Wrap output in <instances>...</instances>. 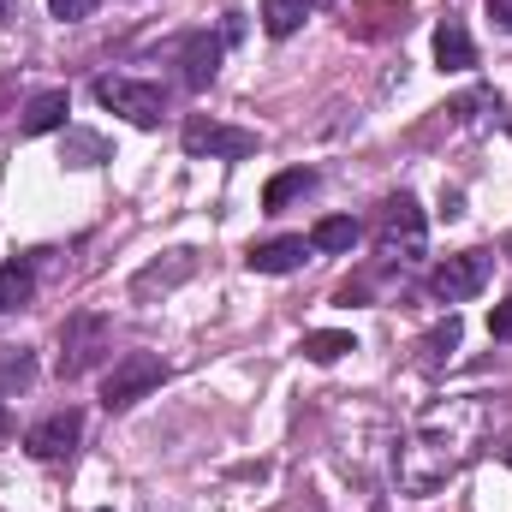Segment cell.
I'll return each instance as SVG.
<instances>
[{"mask_svg": "<svg viewBox=\"0 0 512 512\" xmlns=\"http://www.w3.org/2000/svg\"><path fill=\"white\" fill-rule=\"evenodd\" d=\"M477 435H483V405H477V399H447V405H435V411L417 423V435L399 447V483H405L411 495H435V489L471 459Z\"/></svg>", "mask_w": 512, "mask_h": 512, "instance_id": "obj_1", "label": "cell"}, {"mask_svg": "<svg viewBox=\"0 0 512 512\" xmlns=\"http://www.w3.org/2000/svg\"><path fill=\"white\" fill-rule=\"evenodd\" d=\"M459 334H465V328H459V316H447V322H441V328H435V334L423 340V364L435 370L441 358H453V346H459Z\"/></svg>", "mask_w": 512, "mask_h": 512, "instance_id": "obj_19", "label": "cell"}, {"mask_svg": "<svg viewBox=\"0 0 512 512\" xmlns=\"http://www.w3.org/2000/svg\"><path fill=\"white\" fill-rule=\"evenodd\" d=\"M310 191H316V173H310V167L274 173V179H268V191H262V209H268V215H280L286 203H298V197H310Z\"/></svg>", "mask_w": 512, "mask_h": 512, "instance_id": "obj_16", "label": "cell"}, {"mask_svg": "<svg viewBox=\"0 0 512 512\" xmlns=\"http://www.w3.org/2000/svg\"><path fill=\"white\" fill-rule=\"evenodd\" d=\"M191 268H197V251H167V262H149V268L131 280V292H137V298H149V292H173Z\"/></svg>", "mask_w": 512, "mask_h": 512, "instance_id": "obj_12", "label": "cell"}, {"mask_svg": "<svg viewBox=\"0 0 512 512\" xmlns=\"http://www.w3.org/2000/svg\"><path fill=\"white\" fill-rule=\"evenodd\" d=\"M36 298V262L30 256H12L0 268V310H24Z\"/></svg>", "mask_w": 512, "mask_h": 512, "instance_id": "obj_14", "label": "cell"}, {"mask_svg": "<svg viewBox=\"0 0 512 512\" xmlns=\"http://www.w3.org/2000/svg\"><path fill=\"white\" fill-rule=\"evenodd\" d=\"M96 102L126 114L131 126H161V114H167L161 84H137V78H96Z\"/></svg>", "mask_w": 512, "mask_h": 512, "instance_id": "obj_5", "label": "cell"}, {"mask_svg": "<svg viewBox=\"0 0 512 512\" xmlns=\"http://www.w3.org/2000/svg\"><path fill=\"white\" fill-rule=\"evenodd\" d=\"M489 18H495V30L512 36V0H489Z\"/></svg>", "mask_w": 512, "mask_h": 512, "instance_id": "obj_24", "label": "cell"}, {"mask_svg": "<svg viewBox=\"0 0 512 512\" xmlns=\"http://www.w3.org/2000/svg\"><path fill=\"white\" fill-rule=\"evenodd\" d=\"M179 143H185V155H215V161H245V155H256V131L221 126V120H203V114L185 120Z\"/></svg>", "mask_w": 512, "mask_h": 512, "instance_id": "obj_6", "label": "cell"}, {"mask_svg": "<svg viewBox=\"0 0 512 512\" xmlns=\"http://www.w3.org/2000/svg\"><path fill=\"white\" fill-rule=\"evenodd\" d=\"M435 66H441V72H471V66H477V42H471V30H465L459 18H447V24L435 30Z\"/></svg>", "mask_w": 512, "mask_h": 512, "instance_id": "obj_11", "label": "cell"}, {"mask_svg": "<svg viewBox=\"0 0 512 512\" xmlns=\"http://www.w3.org/2000/svg\"><path fill=\"white\" fill-rule=\"evenodd\" d=\"M96 155H102V137L78 131V137H72V167H96Z\"/></svg>", "mask_w": 512, "mask_h": 512, "instance_id": "obj_20", "label": "cell"}, {"mask_svg": "<svg viewBox=\"0 0 512 512\" xmlns=\"http://www.w3.org/2000/svg\"><path fill=\"white\" fill-rule=\"evenodd\" d=\"M364 239V227L352 221V215H328V221H316V233H310V251L322 256H346L352 245Z\"/></svg>", "mask_w": 512, "mask_h": 512, "instance_id": "obj_15", "label": "cell"}, {"mask_svg": "<svg viewBox=\"0 0 512 512\" xmlns=\"http://www.w3.org/2000/svg\"><path fill=\"white\" fill-rule=\"evenodd\" d=\"M304 18H310V6H304V0H262V30H268L274 42H280V36H292Z\"/></svg>", "mask_w": 512, "mask_h": 512, "instance_id": "obj_17", "label": "cell"}, {"mask_svg": "<svg viewBox=\"0 0 512 512\" xmlns=\"http://www.w3.org/2000/svg\"><path fill=\"white\" fill-rule=\"evenodd\" d=\"M0 382H30V358H24V352H18V358H6V364H0Z\"/></svg>", "mask_w": 512, "mask_h": 512, "instance_id": "obj_23", "label": "cell"}, {"mask_svg": "<svg viewBox=\"0 0 512 512\" xmlns=\"http://www.w3.org/2000/svg\"><path fill=\"white\" fill-rule=\"evenodd\" d=\"M304 256H310V239L286 233V239H262V245H251L245 262H251V274H292V268H304Z\"/></svg>", "mask_w": 512, "mask_h": 512, "instance_id": "obj_10", "label": "cell"}, {"mask_svg": "<svg viewBox=\"0 0 512 512\" xmlns=\"http://www.w3.org/2000/svg\"><path fill=\"white\" fill-rule=\"evenodd\" d=\"M6 429H12V417H6V405H0V435H6Z\"/></svg>", "mask_w": 512, "mask_h": 512, "instance_id": "obj_26", "label": "cell"}, {"mask_svg": "<svg viewBox=\"0 0 512 512\" xmlns=\"http://www.w3.org/2000/svg\"><path fill=\"white\" fill-rule=\"evenodd\" d=\"M489 274H495V256L489 251H459L429 274V292H435L441 304H465V298H477V292L489 286Z\"/></svg>", "mask_w": 512, "mask_h": 512, "instance_id": "obj_4", "label": "cell"}, {"mask_svg": "<svg viewBox=\"0 0 512 512\" xmlns=\"http://www.w3.org/2000/svg\"><path fill=\"white\" fill-rule=\"evenodd\" d=\"M48 12H54L60 24H78V18H90V12H96V0H48Z\"/></svg>", "mask_w": 512, "mask_h": 512, "instance_id": "obj_21", "label": "cell"}, {"mask_svg": "<svg viewBox=\"0 0 512 512\" xmlns=\"http://www.w3.org/2000/svg\"><path fill=\"white\" fill-rule=\"evenodd\" d=\"M489 334H495V340H512V298L489 310Z\"/></svg>", "mask_w": 512, "mask_h": 512, "instance_id": "obj_22", "label": "cell"}, {"mask_svg": "<svg viewBox=\"0 0 512 512\" xmlns=\"http://www.w3.org/2000/svg\"><path fill=\"white\" fill-rule=\"evenodd\" d=\"M102 352H108V322L102 316H66V328H60V376L66 382L84 376Z\"/></svg>", "mask_w": 512, "mask_h": 512, "instance_id": "obj_7", "label": "cell"}, {"mask_svg": "<svg viewBox=\"0 0 512 512\" xmlns=\"http://www.w3.org/2000/svg\"><path fill=\"white\" fill-rule=\"evenodd\" d=\"M12 18H18V0H0V30H6Z\"/></svg>", "mask_w": 512, "mask_h": 512, "instance_id": "obj_25", "label": "cell"}, {"mask_svg": "<svg viewBox=\"0 0 512 512\" xmlns=\"http://www.w3.org/2000/svg\"><path fill=\"white\" fill-rule=\"evenodd\" d=\"M102 512H108V507H102Z\"/></svg>", "mask_w": 512, "mask_h": 512, "instance_id": "obj_28", "label": "cell"}, {"mask_svg": "<svg viewBox=\"0 0 512 512\" xmlns=\"http://www.w3.org/2000/svg\"><path fill=\"white\" fill-rule=\"evenodd\" d=\"M376 245H382L387 262H417L423 256V209L417 197H387L382 203V221H376Z\"/></svg>", "mask_w": 512, "mask_h": 512, "instance_id": "obj_2", "label": "cell"}, {"mask_svg": "<svg viewBox=\"0 0 512 512\" xmlns=\"http://www.w3.org/2000/svg\"><path fill=\"white\" fill-rule=\"evenodd\" d=\"M221 54H227V42H221V36H209V30H197V36H185V42H179V66H185V90H209V84H215V72H221Z\"/></svg>", "mask_w": 512, "mask_h": 512, "instance_id": "obj_9", "label": "cell"}, {"mask_svg": "<svg viewBox=\"0 0 512 512\" xmlns=\"http://www.w3.org/2000/svg\"><path fill=\"white\" fill-rule=\"evenodd\" d=\"M507 465H512V447H507Z\"/></svg>", "mask_w": 512, "mask_h": 512, "instance_id": "obj_27", "label": "cell"}, {"mask_svg": "<svg viewBox=\"0 0 512 512\" xmlns=\"http://www.w3.org/2000/svg\"><path fill=\"white\" fill-rule=\"evenodd\" d=\"M161 382H167V364H161L155 352H126V358L108 370V382H102V405H108V411H126L143 393H155Z\"/></svg>", "mask_w": 512, "mask_h": 512, "instance_id": "obj_3", "label": "cell"}, {"mask_svg": "<svg viewBox=\"0 0 512 512\" xmlns=\"http://www.w3.org/2000/svg\"><path fill=\"white\" fill-rule=\"evenodd\" d=\"M78 435H84V417L66 405V411H54V417H42L30 435H24V453L30 459H66L72 447H78Z\"/></svg>", "mask_w": 512, "mask_h": 512, "instance_id": "obj_8", "label": "cell"}, {"mask_svg": "<svg viewBox=\"0 0 512 512\" xmlns=\"http://www.w3.org/2000/svg\"><path fill=\"white\" fill-rule=\"evenodd\" d=\"M346 352H358V340L340 334V328H328V334H304V358H310V364H340Z\"/></svg>", "mask_w": 512, "mask_h": 512, "instance_id": "obj_18", "label": "cell"}, {"mask_svg": "<svg viewBox=\"0 0 512 512\" xmlns=\"http://www.w3.org/2000/svg\"><path fill=\"white\" fill-rule=\"evenodd\" d=\"M66 114H72V96H66V90H42V96H30V108H24L18 131H24V137L60 131V126H66Z\"/></svg>", "mask_w": 512, "mask_h": 512, "instance_id": "obj_13", "label": "cell"}]
</instances>
